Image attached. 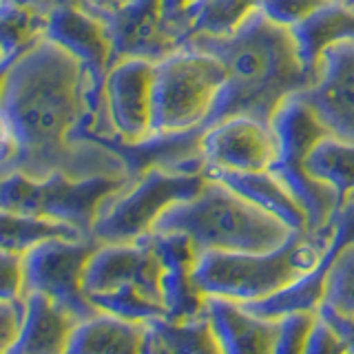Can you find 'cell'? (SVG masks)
Instances as JSON below:
<instances>
[{
	"label": "cell",
	"mask_w": 354,
	"mask_h": 354,
	"mask_svg": "<svg viewBox=\"0 0 354 354\" xmlns=\"http://www.w3.org/2000/svg\"><path fill=\"white\" fill-rule=\"evenodd\" d=\"M104 84L58 44L40 38L14 60L0 97V111L16 136L14 171L42 177L127 175L113 153L80 136L102 115ZM129 177V175H127Z\"/></svg>",
	"instance_id": "1"
},
{
	"label": "cell",
	"mask_w": 354,
	"mask_h": 354,
	"mask_svg": "<svg viewBox=\"0 0 354 354\" xmlns=\"http://www.w3.org/2000/svg\"><path fill=\"white\" fill-rule=\"evenodd\" d=\"M188 47L215 55L228 73L206 127L228 115L270 122L286 97L306 91L315 82L297 51L292 31L259 9H252L226 36H197Z\"/></svg>",
	"instance_id": "2"
},
{
	"label": "cell",
	"mask_w": 354,
	"mask_h": 354,
	"mask_svg": "<svg viewBox=\"0 0 354 354\" xmlns=\"http://www.w3.org/2000/svg\"><path fill=\"white\" fill-rule=\"evenodd\" d=\"M337 215L330 224L295 232L268 252H199L195 283L204 295L237 304L261 301L315 272L335 237Z\"/></svg>",
	"instance_id": "3"
},
{
	"label": "cell",
	"mask_w": 354,
	"mask_h": 354,
	"mask_svg": "<svg viewBox=\"0 0 354 354\" xmlns=\"http://www.w3.org/2000/svg\"><path fill=\"white\" fill-rule=\"evenodd\" d=\"M151 232H182L199 252H268L295 235L283 221L213 177L195 197L166 210Z\"/></svg>",
	"instance_id": "4"
},
{
	"label": "cell",
	"mask_w": 354,
	"mask_h": 354,
	"mask_svg": "<svg viewBox=\"0 0 354 354\" xmlns=\"http://www.w3.org/2000/svg\"><path fill=\"white\" fill-rule=\"evenodd\" d=\"M82 286L100 313L142 324L166 319L160 259L147 235L129 243H100L84 268Z\"/></svg>",
	"instance_id": "5"
},
{
	"label": "cell",
	"mask_w": 354,
	"mask_h": 354,
	"mask_svg": "<svg viewBox=\"0 0 354 354\" xmlns=\"http://www.w3.org/2000/svg\"><path fill=\"white\" fill-rule=\"evenodd\" d=\"M226 82L224 64L195 47H184L155 62L153 133L204 129Z\"/></svg>",
	"instance_id": "6"
},
{
	"label": "cell",
	"mask_w": 354,
	"mask_h": 354,
	"mask_svg": "<svg viewBox=\"0 0 354 354\" xmlns=\"http://www.w3.org/2000/svg\"><path fill=\"white\" fill-rule=\"evenodd\" d=\"M129 182L127 175L71 177L66 173L36 180L14 171L0 177V208L62 221L91 235L102 206Z\"/></svg>",
	"instance_id": "7"
},
{
	"label": "cell",
	"mask_w": 354,
	"mask_h": 354,
	"mask_svg": "<svg viewBox=\"0 0 354 354\" xmlns=\"http://www.w3.org/2000/svg\"><path fill=\"white\" fill-rule=\"evenodd\" d=\"M206 180V171L151 169L131 180L102 206L91 237L100 243L138 241L149 235L171 206L195 197Z\"/></svg>",
	"instance_id": "8"
},
{
	"label": "cell",
	"mask_w": 354,
	"mask_h": 354,
	"mask_svg": "<svg viewBox=\"0 0 354 354\" xmlns=\"http://www.w3.org/2000/svg\"><path fill=\"white\" fill-rule=\"evenodd\" d=\"M153 80L151 60L124 58L111 64L102 88V115L82 133L80 144L91 138L140 142L153 136Z\"/></svg>",
	"instance_id": "9"
},
{
	"label": "cell",
	"mask_w": 354,
	"mask_h": 354,
	"mask_svg": "<svg viewBox=\"0 0 354 354\" xmlns=\"http://www.w3.org/2000/svg\"><path fill=\"white\" fill-rule=\"evenodd\" d=\"M100 241L88 237L49 239L31 248L25 257L27 292H40L66 310L75 321L97 315L100 310L84 295V268Z\"/></svg>",
	"instance_id": "10"
},
{
	"label": "cell",
	"mask_w": 354,
	"mask_h": 354,
	"mask_svg": "<svg viewBox=\"0 0 354 354\" xmlns=\"http://www.w3.org/2000/svg\"><path fill=\"white\" fill-rule=\"evenodd\" d=\"M204 171H270L279 160L272 124L252 115H228L204 129Z\"/></svg>",
	"instance_id": "11"
},
{
	"label": "cell",
	"mask_w": 354,
	"mask_h": 354,
	"mask_svg": "<svg viewBox=\"0 0 354 354\" xmlns=\"http://www.w3.org/2000/svg\"><path fill=\"white\" fill-rule=\"evenodd\" d=\"M97 18L106 25L113 62L124 58L160 62L184 49L166 14L164 0H127Z\"/></svg>",
	"instance_id": "12"
},
{
	"label": "cell",
	"mask_w": 354,
	"mask_h": 354,
	"mask_svg": "<svg viewBox=\"0 0 354 354\" xmlns=\"http://www.w3.org/2000/svg\"><path fill=\"white\" fill-rule=\"evenodd\" d=\"M160 259V288L169 321H188L206 313V295L195 283L199 250L182 232H149Z\"/></svg>",
	"instance_id": "13"
},
{
	"label": "cell",
	"mask_w": 354,
	"mask_h": 354,
	"mask_svg": "<svg viewBox=\"0 0 354 354\" xmlns=\"http://www.w3.org/2000/svg\"><path fill=\"white\" fill-rule=\"evenodd\" d=\"M301 95L324 120L330 136L354 142V42L326 51L317 80Z\"/></svg>",
	"instance_id": "14"
},
{
	"label": "cell",
	"mask_w": 354,
	"mask_h": 354,
	"mask_svg": "<svg viewBox=\"0 0 354 354\" xmlns=\"http://www.w3.org/2000/svg\"><path fill=\"white\" fill-rule=\"evenodd\" d=\"M42 38L51 40L80 62L97 84H104L113 64L106 25L80 5H60L47 16Z\"/></svg>",
	"instance_id": "15"
},
{
	"label": "cell",
	"mask_w": 354,
	"mask_h": 354,
	"mask_svg": "<svg viewBox=\"0 0 354 354\" xmlns=\"http://www.w3.org/2000/svg\"><path fill=\"white\" fill-rule=\"evenodd\" d=\"M206 317L213 324L224 354H272L279 337V319L248 313L226 297L206 295Z\"/></svg>",
	"instance_id": "16"
},
{
	"label": "cell",
	"mask_w": 354,
	"mask_h": 354,
	"mask_svg": "<svg viewBox=\"0 0 354 354\" xmlns=\"http://www.w3.org/2000/svg\"><path fill=\"white\" fill-rule=\"evenodd\" d=\"M77 321L40 292L25 295V317L5 354H64Z\"/></svg>",
	"instance_id": "17"
},
{
	"label": "cell",
	"mask_w": 354,
	"mask_h": 354,
	"mask_svg": "<svg viewBox=\"0 0 354 354\" xmlns=\"http://www.w3.org/2000/svg\"><path fill=\"white\" fill-rule=\"evenodd\" d=\"M290 31L304 66L317 80L326 51L343 42H354V5L346 0H328Z\"/></svg>",
	"instance_id": "18"
},
{
	"label": "cell",
	"mask_w": 354,
	"mask_h": 354,
	"mask_svg": "<svg viewBox=\"0 0 354 354\" xmlns=\"http://www.w3.org/2000/svg\"><path fill=\"white\" fill-rule=\"evenodd\" d=\"M270 124L277 138V149H279L277 162L283 164H306L308 155L326 138H330L324 120L308 104L301 91L283 100V104L274 111Z\"/></svg>",
	"instance_id": "19"
},
{
	"label": "cell",
	"mask_w": 354,
	"mask_h": 354,
	"mask_svg": "<svg viewBox=\"0 0 354 354\" xmlns=\"http://www.w3.org/2000/svg\"><path fill=\"white\" fill-rule=\"evenodd\" d=\"M149 326L97 313L77 321L64 354H144Z\"/></svg>",
	"instance_id": "20"
},
{
	"label": "cell",
	"mask_w": 354,
	"mask_h": 354,
	"mask_svg": "<svg viewBox=\"0 0 354 354\" xmlns=\"http://www.w3.org/2000/svg\"><path fill=\"white\" fill-rule=\"evenodd\" d=\"M208 177L226 184L248 202L259 206L290 228L292 232L308 230V217L286 186L277 180L272 171H254V173H228V171H206Z\"/></svg>",
	"instance_id": "21"
},
{
	"label": "cell",
	"mask_w": 354,
	"mask_h": 354,
	"mask_svg": "<svg viewBox=\"0 0 354 354\" xmlns=\"http://www.w3.org/2000/svg\"><path fill=\"white\" fill-rule=\"evenodd\" d=\"M270 171L286 186V191L292 195L295 202L301 206V210L308 217V230L330 224V219L341 208L335 188H330L326 182L317 180L315 175H310L306 164L274 162L270 166Z\"/></svg>",
	"instance_id": "22"
},
{
	"label": "cell",
	"mask_w": 354,
	"mask_h": 354,
	"mask_svg": "<svg viewBox=\"0 0 354 354\" xmlns=\"http://www.w3.org/2000/svg\"><path fill=\"white\" fill-rule=\"evenodd\" d=\"M75 237H88V235H84V232L69 224H62V221L0 208V248L3 250L25 257L31 248H36L42 241L75 239Z\"/></svg>",
	"instance_id": "23"
},
{
	"label": "cell",
	"mask_w": 354,
	"mask_h": 354,
	"mask_svg": "<svg viewBox=\"0 0 354 354\" xmlns=\"http://www.w3.org/2000/svg\"><path fill=\"white\" fill-rule=\"evenodd\" d=\"M306 169L317 180L335 188L341 206L354 195V142L326 138L308 155Z\"/></svg>",
	"instance_id": "24"
},
{
	"label": "cell",
	"mask_w": 354,
	"mask_h": 354,
	"mask_svg": "<svg viewBox=\"0 0 354 354\" xmlns=\"http://www.w3.org/2000/svg\"><path fill=\"white\" fill-rule=\"evenodd\" d=\"M149 328L169 354H224L206 313L188 321L153 319Z\"/></svg>",
	"instance_id": "25"
},
{
	"label": "cell",
	"mask_w": 354,
	"mask_h": 354,
	"mask_svg": "<svg viewBox=\"0 0 354 354\" xmlns=\"http://www.w3.org/2000/svg\"><path fill=\"white\" fill-rule=\"evenodd\" d=\"M324 304L354 319V243H350L332 263L326 281Z\"/></svg>",
	"instance_id": "26"
},
{
	"label": "cell",
	"mask_w": 354,
	"mask_h": 354,
	"mask_svg": "<svg viewBox=\"0 0 354 354\" xmlns=\"http://www.w3.org/2000/svg\"><path fill=\"white\" fill-rule=\"evenodd\" d=\"M326 3L328 0H259L257 9L277 25L292 29Z\"/></svg>",
	"instance_id": "27"
},
{
	"label": "cell",
	"mask_w": 354,
	"mask_h": 354,
	"mask_svg": "<svg viewBox=\"0 0 354 354\" xmlns=\"http://www.w3.org/2000/svg\"><path fill=\"white\" fill-rule=\"evenodd\" d=\"M317 319V313H292L281 317L279 337L274 343L272 354H304L306 341Z\"/></svg>",
	"instance_id": "28"
},
{
	"label": "cell",
	"mask_w": 354,
	"mask_h": 354,
	"mask_svg": "<svg viewBox=\"0 0 354 354\" xmlns=\"http://www.w3.org/2000/svg\"><path fill=\"white\" fill-rule=\"evenodd\" d=\"M25 259L0 248V304L25 301Z\"/></svg>",
	"instance_id": "29"
},
{
	"label": "cell",
	"mask_w": 354,
	"mask_h": 354,
	"mask_svg": "<svg viewBox=\"0 0 354 354\" xmlns=\"http://www.w3.org/2000/svg\"><path fill=\"white\" fill-rule=\"evenodd\" d=\"M304 354H348V350L328 321L317 315L313 328H310Z\"/></svg>",
	"instance_id": "30"
},
{
	"label": "cell",
	"mask_w": 354,
	"mask_h": 354,
	"mask_svg": "<svg viewBox=\"0 0 354 354\" xmlns=\"http://www.w3.org/2000/svg\"><path fill=\"white\" fill-rule=\"evenodd\" d=\"M22 317H25V301L0 304V354H5L14 343Z\"/></svg>",
	"instance_id": "31"
},
{
	"label": "cell",
	"mask_w": 354,
	"mask_h": 354,
	"mask_svg": "<svg viewBox=\"0 0 354 354\" xmlns=\"http://www.w3.org/2000/svg\"><path fill=\"white\" fill-rule=\"evenodd\" d=\"M317 315L324 317L330 324V328L337 332L339 339L343 341V346H346L348 354H354V319L337 313V310L330 308L328 304H321L319 310H317Z\"/></svg>",
	"instance_id": "32"
},
{
	"label": "cell",
	"mask_w": 354,
	"mask_h": 354,
	"mask_svg": "<svg viewBox=\"0 0 354 354\" xmlns=\"http://www.w3.org/2000/svg\"><path fill=\"white\" fill-rule=\"evenodd\" d=\"M16 155H18L16 136H14V131H11L9 120L5 118L3 111H0V177L14 173Z\"/></svg>",
	"instance_id": "33"
},
{
	"label": "cell",
	"mask_w": 354,
	"mask_h": 354,
	"mask_svg": "<svg viewBox=\"0 0 354 354\" xmlns=\"http://www.w3.org/2000/svg\"><path fill=\"white\" fill-rule=\"evenodd\" d=\"M122 3H127V0H82L80 7H84L86 11H91L95 16H104L109 11L118 9Z\"/></svg>",
	"instance_id": "34"
},
{
	"label": "cell",
	"mask_w": 354,
	"mask_h": 354,
	"mask_svg": "<svg viewBox=\"0 0 354 354\" xmlns=\"http://www.w3.org/2000/svg\"><path fill=\"white\" fill-rule=\"evenodd\" d=\"M11 3H16L25 9H31V11H38L42 16H49L51 11L58 7V0H11Z\"/></svg>",
	"instance_id": "35"
},
{
	"label": "cell",
	"mask_w": 354,
	"mask_h": 354,
	"mask_svg": "<svg viewBox=\"0 0 354 354\" xmlns=\"http://www.w3.org/2000/svg\"><path fill=\"white\" fill-rule=\"evenodd\" d=\"M149 326V324H147ZM144 354H169L164 350V346L160 343V339L155 337V332L149 328V332H147V346H144Z\"/></svg>",
	"instance_id": "36"
},
{
	"label": "cell",
	"mask_w": 354,
	"mask_h": 354,
	"mask_svg": "<svg viewBox=\"0 0 354 354\" xmlns=\"http://www.w3.org/2000/svg\"><path fill=\"white\" fill-rule=\"evenodd\" d=\"M188 0H164V5H166V14H169V20H171V25L173 22L180 18V14L184 11Z\"/></svg>",
	"instance_id": "37"
},
{
	"label": "cell",
	"mask_w": 354,
	"mask_h": 354,
	"mask_svg": "<svg viewBox=\"0 0 354 354\" xmlns=\"http://www.w3.org/2000/svg\"><path fill=\"white\" fill-rule=\"evenodd\" d=\"M18 58V55H9V58H5L3 62H0V97H3V91H5V82H7V75H9V69L11 64H14V60Z\"/></svg>",
	"instance_id": "38"
},
{
	"label": "cell",
	"mask_w": 354,
	"mask_h": 354,
	"mask_svg": "<svg viewBox=\"0 0 354 354\" xmlns=\"http://www.w3.org/2000/svg\"><path fill=\"white\" fill-rule=\"evenodd\" d=\"M60 5H82V0H58V7Z\"/></svg>",
	"instance_id": "39"
},
{
	"label": "cell",
	"mask_w": 354,
	"mask_h": 354,
	"mask_svg": "<svg viewBox=\"0 0 354 354\" xmlns=\"http://www.w3.org/2000/svg\"><path fill=\"white\" fill-rule=\"evenodd\" d=\"M5 58H9V55L5 53V49H3V47H0V62H3Z\"/></svg>",
	"instance_id": "40"
},
{
	"label": "cell",
	"mask_w": 354,
	"mask_h": 354,
	"mask_svg": "<svg viewBox=\"0 0 354 354\" xmlns=\"http://www.w3.org/2000/svg\"><path fill=\"white\" fill-rule=\"evenodd\" d=\"M7 3H9V0H0V9H3V7H5Z\"/></svg>",
	"instance_id": "41"
},
{
	"label": "cell",
	"mask_w": 354,
	"mask_h": 354,
	"mask_svg": "<svg viewBox=\"0 0 354 354\" xmlns=\"http://www.w3.org/2000/svg\"><path fill=\"white\" fill-rule=\"evenodd\" d=\"M350 3H352V5H354V0H350Z\"/></svg>",
	"instance_id": "42"
},
{
	"label": "cell",
	"mask_w": 354,
	"mask_h": 354,
	"mask_svg": "<svg viewBox=\"0 0 354 354\" xmlns=\"http://www.w3.org/2000/svg\"><path fill=\"white\" fill-rule=\"evenodd\" d=\"M350 199H354V195H352V197H350Z\"/></svg>",
	"instance_id": "43"
}]
</instances>
